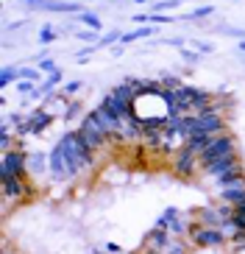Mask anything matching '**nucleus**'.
<instances>
[{"label":"nucleus","instance_id":"4468645a","mask_svg":"<svg viewBox=\"0 0 245 254\" xmlns=\"http://www.w3.org/2000/svg\"><path fill=\"white\" fill-rule=\"evenodd\" d=\"M217 201L231 204V207H240V204H245V179L234 182V185H229V187H220Z\"/></svg>","mask_w":245,"mask_h":254},{"label":"nucleus","instance_id":"49530a36","mask_svg":"<svg viewBox=\"0 0 245 254\" xmlns=\"http://www.w3.org/2000/svg\"><path fill=\"white\" fill-rule=\"evenodd\" d=\"M240 209H243V212H245V204H240Z\"/></svg>","mask_w":245,"mask_h":254},{"label":"nucleus","instance_id":"6e6552de","mask_svg":"<svg viewBox=\"0 0 245 254\" xmlns=\"http://www.w3.org/2000/svg\"><path fill=\"white\" fill-rule=\"evenodd\" d=\"M153 226H162V229H167L173 238H187V235H190V226H193V224H190V221L181 215V209L167 207L162 215L156 218V224H153Z\"/></svg>","mask_w":245,"mask_h":254},{"label":"nucleus","instance_id":"ea45409f","mask_svg":"<svg viewBox=\"0 0 245 254\" xmlns=\"http://www.w3.org/2000/svg\"><path fill=\"white\" fill-rule=\"evenodd\" d=\"M164 45H173V48H178V51H181V48H184V39H181V37H173V39H164Z\"/></svg>","mask_w":245,"mask_h":254},{"label":"nucleus","instance_id":"f704fd0d","mask_svg":"<svg viewBox=\"0 0 245 254\" xmlns=\"http://www.w3.org/2000/svg\"><path fill=\"white\" fill-rule=\"evenodd\" d=\"M78 112H81V104H75V101H73V104H70V106L64 109V115H61V118H64V120H73Z\"/></svg>","mask_w":245,"mask_h":254},{"label":"nucleus","instance_id":"c9c22d12","mask_svg":"<svg viewBox=\"0 0 245 254\" xmlns=\"http://www.w3.org/2000/svg\"><path fill=\"white\" fill-rule=\"evenodd\" d=\"M81 87H84V81H78V78H75V81L64 84V95H75V92L81 90Z\"/></svg>","mask_w":245,"mask_h":254},{"label":"nucleus","instance_id":"f03ea898","mask_svg":"<svg viewBox=\"0 0 245 254\" xmlns=\"http://www.w3.org/2000/svg\"><path fill=\"white\" fill-rule=\"evenodd\" d=\"M237 140H234V134H229V131H223V134L212 137V142L206 145V151L200 154V171L203 168H209V165L220 162V159H229V157H237Z\"/></svg>","mask_w":245,"mask_h":254},{"label":"nucleus","instance_id":"e433bc0d","mask_svg":"<svg viewBox=\"0 0 245 254\" xmlns=\"http://www.w3.org/2000/svg\"><path fill=\"white\" fill-rule=\"evenodd\" d=\"M220 34H229V37H243L245 39V28H231V25H223Z\"/></svg>","mask_w":245,"mask_h":254},{"label":"nucleus","instance_id":"72a5a7b5","mask_svg":"<svg viewBox=\"0 0 245 254\" xmlns=\"http://www.w3.org/2000/svg\"><path fill=\"white\" fill-rule=\"evenodd\" d=\"M39 70H42V73H56V64H53V59H48V56H45V59H39Z\"/></svg>","mask_w":245,"mask_h":254},{"label":"nucleus","instance_id":"7ed1b4c3","mask_svg":"<svg viewBox=\"0 0 245 254\" xmlns=\"http://www.w3.org/2000/svg\"><path fill=\"white\" fill-rule=\"evenodd\" d=\"M78 134H81V140L87 142V145L95 151V154H98V151H103L106 145L111 142V137L106 134V128L98 123V118H95L92 112H87V115L81 118V123H78Z\"/></svg>","mask_w":245,"mask_h":254},{"label":"nucleus","instance_id":"39448f33","mask_svg":"<svg viewBox=\"0 0 245 254\" xmlns=\"http://www.w3.org/2000/svg\"><path fill=\"white\" fill-rule=\"evenodd\" d=\"M190 243L193 246H200V249H223L226 243H229V238L223 235V229H212V226H200L198 221H195L193 226H190Z\"/></svg>","mask_w":245,"mask_h":254},{"label":"nucleus","instance_id":"a18cd8bd","mask_svg":"<svg viewBox=\"0 0 245 254\" xmlns=\"http://www.w3.org/2000/svg\"><path fill=\"white\" fill-rule=\"evenodd\" d=\"M134 3H148V0H134Z\"/></svg>","mask_w":245,"mask_h":254},{"label":"nucleus","instance_id":"9b49d317","mask_svg":"<svg viewBox=\"0 0 245 254\" xmlns=\"http://www.w3.org/2000/svg\"><path fill=\"white\" fill-rule=\"evenodd\" d=\"M53 123V115L48 112V109H34V112H28V120H25V128H22V134H42L45 128Z\"/></svg>","mask_w":245,"mask_h":254},{"label":"nucleus","instance_id":"2f4dec72","mask_svg":"<svg viewBox=\"0 0 245 254\" xmlns=\"http://www.w3.org/2000/svg\"><path fill=\"white\" fill-rule=\"evenodd\" d=\"M159 81H162V87H170V90H178V87L184 84L181 78H178V75H162Z\"/></svg>","mask_w":245,"mask_h":254},{"label":"nucleus","instance_id":"f3484780","mask_svg":"<svg viewBox=\"0 0 245 254\" xmlns=\"http://www.w3.org/2000/svg\"><path fill=\"white\" fill-rule=\"evenodd\" d=\"M45 171H50V154L28 151V176H42Z\"/></svg>","mask_w":245,"mask_h":254},{"label":"nucleus","instance_id":"aec40b11","mask_svg":"<svg viewBox=\"0 0 245 254\" xmlns=\"http://www.w3.org/2000/svg\"><path fill=\"white\" fill-rule=\"evenodd\" d=\"M237 165H243V162H240V154H237V157H229V159H220V162L209 165V168H203V176H212V179H215V176L231 171V168H237Z\"/></svg>","mask_w":245,"mask_h":254},{"label":"nucleus","instance_id":"20e7f679","mask_svg":"<svg viewBox=\"0 0 245 254\" xmlns=\"http://www.w3.org/2000/svg\"><path fill=\"white\" fill-rule=\"evenodd\" d=\"M25 176H28V151H6L0 159V179H25Z\"/></svg>","mask_w":245,"mask_h":254},{"label":"nucleus","instance_id":"7c9ffc66","mask_svg":"<svg viewBox=\"0 0 245 254\" xmlns=\"http://www.w3.org/2000/svg\"><path fill=\"white\" fill-rule=\"evenodd\" d=\"M42 70L39 67H20V78H28V81H39Z\"/></svg>","mask_w":245,"mask_h":254},{"label":"nucleus","instance_id":"423d86ee","mask_svg":"<svg viewBox=\"0 0 245 254\" xmlns=\"http://www.w3.org/2000/svg\"><path fill=\"white\" fill-rule=\"evenodd\" d=\"M22 8L31 11H53V14H81L87 8L78 0H20Z\"/></svg>","mask_w":245,"mask_h":254},{"label":"nucleus","instance_id":"f257e3e1","mask_svg":"<svg viewBox=\"0 0 245 254\" xmlns=\"http://www.w3.org/2000/svg\"><path fill=\"white\" fill-rule=\"evenodd\" d=\"M56 142L64 148V154L70 157V162H73L78 171H87V168H92V165H95V151H92L87 142L81 140L78 128H70V131H64V134H61Z\"/></svg>","mask_w":245,"mask_h":254},{"label":"nucleus","instance_id":"b1692460","mask_svg":"<svg viewBox=\"0 0 245 254\" xmlns=\"http://www.w3.org/2000/svg\"><path fill=\"white\" fill-rule=\"evenodd\" d=\"M162 254H190V246L181 238H170V243L162 249Z\"/></svg>","mask_w":245,"mask_h":254},{"label":"nucleus","instance_id":"c756f323","mask_svg":"<svg viewBox=\"0 0 245 254\" xmlns=\"http://www.w3.org/2000/svg\"><path fill=\"white\" fill-rule=\"evenodd\" d=\"M178 6H181V0H159V3L153 6V11H159V14H164L167 8H178Z\"/></svg>","mask_w":245,"mask_h":254},{"label":"nucleus","instance_id":"a878e982","mask_svg":"<svg viewBox=\"0 0 245 254\" xmlns=\"http://www.w3.org/2000/svg\"><path fill=\"white\" fill-rule=\"evenodd\" d=\"M56 37H59V28H53V25L39 28V45H50V42H56Z\"/></svg>","mask_w":245,"mask_h":254},{"label":"nucleus","instance_id":"c85d7f7f","mask_svg":"<svg viewBox=\"0 0 245 254\" xmlns=\"http://www.w3.org/2000/svg\"><path fill=\"white\" fill-rule=\"evenodd\" d=\"M209 14H215V6H200V8H195L193 14H187L184 20H203V17H209Z\"/></svg>","mask_w":245,"mask_h":254},{"label":"nucleus","instance_id":"dca6fc26","mask_svg":"<svg viewBox=\"0 0 245 254\" xmlns=\"http://www.w3.org/2000/svg\"><path fill=\"white\" fill-rule=\"evenodd\" d=\"M170 238H173V235H170L167 229H162V226H153V229L145 235V249H148V252H159V254H162V249L170 243Z\"/></svg>","mask_w":245,"mask_h":254},{"label":"nucleus","instance_id":"4c0bfd02","mask_svg":"<svg viewBox=\"0 0 245 254\" xmlns=\"http://www.w3.org/2000/svg\"><path fill=\"white\" fill-rule=\"evenodd\" d=\"M181 56H184L187 62H200V53L198 51H190V48H181Z\"/></svg>","mask_w":245,"mask_h":254},{"label":"nucleus","instance_id":"393cba45","mask_svg":"<svg viewBox=\"0 0 245 254\" xmlns=\"http://www.w3.org/2000/svg\"><path fill=\"white\" fill-rule=\"evenodd\" d=\"M75 20L81 25H87V28H92V31H100V17L92 14V11H81V14H75Z\"/></svg>","mask_w":245,"mask_h":254},{"label":"nucleus","instance_id":"cd10ccee","mask_svg":"<svg viewBox=\"0 0 245 254\" xmlns=\"http://www.w3.org/2000/svg\"><path fill=\"white\" fill-rule=\"evenodd\" d=\"M117 39H123V31H109V34H106V37H100L98 39V45L95 48H106V45H111V42H117Z\"/></svg>","mask_w":245,"mask_h":254},{"label":"nucleus","instance_id":"6ab92c4d","mask_svg":"<svg viewBox=\"0 0 245 254\" xmlns=\"http://www.w3.org/2000/svg\"><path fill=\"white\" fill-rule=\"evenodd\" d=\"M61 78H64V73H61V70H56V73H48V78H42V84L34 90V95H31V98H50L53 90L59 87Z\"/></svg>","mask_w":245,"mask_h":254},{"label":"nucleus","instance_id":"412c9836","mask_svg":"<svg viewBox=\"0 0 245 254\" xmlns=\"http://www.w3.org/2000/svg\"><path fill=\"white\" fill-rule=\"evenodd\" d=\"M240 179H245L243 165H237V168H231V171H226V173H220V176H215V185H217V187H229V185H234V182H240Z\"/></svg>","mask_w":245,"mask_h":254},{"label":"nucleus","instance_id":"f8f14e48","mask_svg":"<svg viewBox=\"0 0 245 254\" xmlns=\"http://www.w3.org/2000/svg\"><path fill=\"white\" fill-rule=\"evenodd\" d=\"M195 221H198L200 226L220 229L223 221H229V218H223V212L217 209V204H206V207H198V209H195Z\"/></svg>","mask_w":245,"mask_h":254},{"label":"nucleus","instance_id":"a19ab883","mask_svg":"<svg viewBox=\"0 0 245 254\" xmlns=\"http://www.w3.org/2000/svg\"><path fill=\"white\" fill-rule=\"evenodd\" d=\"M31 20H20V23H11L8 25V31H17V28H25V25H28Z\"/></svg>","mask_w":245,"mask_h":254},{"label":"nucleus","instance_id":"9d476101","mask_svg":"<svg viewBox=\"0 0 245 254\" xmlns=\"http://www.w3.org/2000/svg\"><path fill=\"white\" fill-rule=\"evenodd\" d=\"M140 140H142V120L137 118V115H126V118H120L114 142H120V145H131V142H140Z\"/></svg>","mask_w":245,"mask_h":254},{"label":"nucleus","instance_id":"a211bd4d","mask_svg":"<svg viewBox=\"0 0 245 254\" xmlns=\"http://www.w3.org/2000/svg\"><path fill=\"white\" fill-rule=\"evenodd\" d=\"M100 104H103L106 109H111V112L117 115V118L134 115V104H128V101H123V98H117V95H111V92H106V95L100 98Z\"/></svg>","mask_w":245,"mask_h":254},{"label":"nucleus","instance_id":"2eb2a0df","mask_svg":"<svg viewBox=\"0 0 245 254\" xmlns=\"http://www.w3.org/2000/svg\"><path fill=\"white\" fill-rule=\"evenodd\" d=\"M89 112L95 115L98 118V123H100V126L106 128V134L111 137V142H114V134H117V126H120V118L114 112H111V109H106L103 104H98L95 109H89Z\"/></svg>","mask_w":245,"mask_h":254},{"label":"nucleus","instance_id":"37998d69","mask_svg":"<svg viewBox=\"0 0 245 254\" xmlns=\"http://www.w3.org/2000/svg\"><path fill=\"white\" fill-rule=\"evenodd\" d=\"M237 48H240V51L245 53V39H240V45H237Z\"/></svg>","mask_w":245,"mask_h":254},{"label":"nucleus","instance_id":"5701e85b","mask_svg":"<svg viewBox=\"0 0 245 254\" xmlns=\"http://www.w3.org/2000/svg\"><path fill=\"white\" fill-rule=\"evenodd\" d=\"M20 81V67H14V64H6V67L0 70V90H6V87H11V84Z\"/></svg>","mask_w":245,"mask_h":254},{"label":"nucleus","instance_id":"ddd939ff","mask_svg":"<svg viewBox=\"0 0 245 254\" xmlns=\"http://www.w3.org/2000/svg\"><path fill=\"white\" fill-rule=\"evenodd\" d=\"M31 193H34V187L25 179H3V195H6L8 201H22Z\"/></svg>","mask_w":245,"mask_h":254},{"label":"nucleus","instance_id":"bb28decb","mask_svg":"<svg viewBox=\"0 0 245 254\" xmlns=\"http://www.w3.org/2000/svg\"><path fill=\"white\" fill-rule=\"evenodd\" d=\"M14 87H17V92H20V95H34V90H37L39 84L37 81H28V78H20Z\"/></svg>","mask_w":245,"mask_h":254},{"label":"nucleus","instance_id":"4be33fe9","mask_svg":"<svg viewBox=\"0 0 245 254\" xmlns=\"http://www.w3.org/2000/svg\"><path fill=\"white\" fill-rule=\"evenodd\" d=\"M156 34V28L153 25H140L137 31H128V34H123V45H131V42H137V39H145V37H153Z\"/></svg>","mask_w":245,"mask_h":254},{"label":"nucleus","instance_id":"0eeeda50","mask_svg":"<svg viewBox=\"0 0 245 254\" xmlns=\"http://www.w3.org/2000/svg\"><path fill=\"white\" fill-rule=\"evenodd\" d=\"M50 173H53L56 182H70V179H75V176L81 173L73 162H70V157L64 154V148H61L59 142L50 148Z\"/></svg>","mask_w":245,"mask_h":254},{"label":"nucleus","instance_id":"58836bf2","mask_svg":"<svg viewBox=\"0 0 245 254\" xmlns=\"http://www.w3.org/2000/svg\"><path fill=\"white\" fill-rule=\"evenodd\" d=\"M195 51H198V53H212V51H215V45H209V42H198V39H195Z\"/></svg>","mask_w":245,"mask_h":254},{"label":"nucleus","instance_id":"473e14b6","mask_svg":"<svg viewBox=\"0 0 245 254\" xmlns=\"http://www.w3.org/2000/svg\"><path fill=\"white\" fill-rule=\"evenodd\" d=\"M75 37L84 39V42H95V45H98V39H100V37H98V31H92V28H87V31H75Z\"/></svg>","mask_w":245,"mask_h":254},{"label":"nucleus","instance_id":"1a4fd4ad","mask_svg":"<svg viewBox=\"0 0 245 254\" xmlns=\"http://www.w3.org/2000/svg\"><path fill=\"white\" fill-rule=\"evenodd\" d=\"M198 168H200V154H195L190 145H184V148H178L173 154V171H176V176L190 179V176H195Z\"/></svg>","mask_w":245,"mask_h":254},{"label":"nucleus","instance_id":"c03bdc74","mask_svg":"<svg viewBox=\"0 0 245 254\" xmlns=\"http://www.w3.org/2000/svg\"><path fill=\"white\" fill-rule=\"evenodd\" d=\"M142 254H159V252H148V249H145V252H142Z\"/></svg>","mask_w":245,"mask_h":254},{"label":"nucleus","instance_id":"79ce46f5","mask_svg":"<svg viewBox=\"0 0 245 254\" xmlns=\"http://www.w3.org/2000/svg\"><path fill=\"white\" fill-rule=\"evenodd\" d=\"M106 252H109V254H117V252H120V249H117V246H114V243H106Z\"/></svg>","mask_w":245,"mask_h":254}]
</instances>
